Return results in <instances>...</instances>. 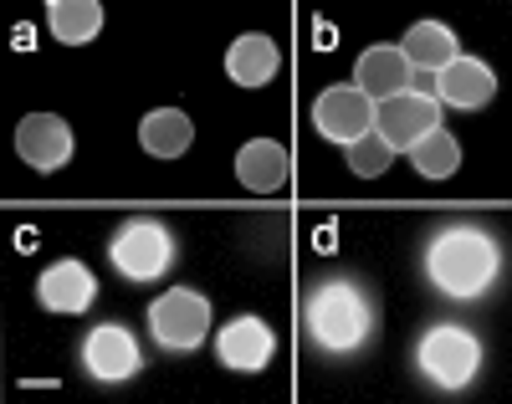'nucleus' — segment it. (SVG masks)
<instances>
[{
    "mask_svg": "<svg viewBox=\"0 0 512 404\" xmlns=\"http://www.w3.org/2000/svg\"><path fill=\"white\" fill-rule=\"evenodd\" d=\"M425 272L446 297H477L492 287L497 277V246L482 231L451 226L431 241V256H425Z\"/></svg>",
    "mask_w": 512,
    "mask_h": 404,
    "instance_id": "obj_1",
    "label": "nucleus"
},
{
    "mask_svg": "<svg viewBox=\"0 0 512 404\" xmlns=\"http://www.w3.org/2000/svg\"><path fill=\"white\" fill-rule=\"evenodd\" d=\"M436 93H441V103H451V108H487L492 93H497V77H492V67L477 62V57H456V62H446V67L436 72Z\"/></svg>",
    "mask_w": 512,
    "mask_h": 404,
    "instance_id": "obj_12",
    "label": "nucleus"
},
{
    "mask_svg": "<svg viewBox=\"0 0 512 404\" xmlns=\"http://www.w3.org/2000/svg\"><path fill=\"white\" fill-rule=\"evenodd\" d=\"M277 338L262 318H231L216 338V353H221V364L236 369V374H262L267 369V358H272Z\"/></svg>",
    "mask_w": 512,
    "mask_h": 404,
    "instance_id": "obj_11",
    "label": "nucleus"
},
{
    "mask_svg": "<svg viewBox=\"0 0 512 404\" xmlns=\"http://www.w3.org/2000/svg\"><path fill=\"white\" fill-rule=\"evenodd\" d=\"M16 154L31 169H62L72 159V128L57 113H26L16 128Z\"/></svg>",
    "mask_w": 512,
    "mask_h": 404,
    "instance_id": "obj_9",
    "label": "nucleus"
},
{
    "mask_svg": "<svg viewBox=\"0 0 512 404\" xmlns=\"http://www.w3.org/2000/svg\"><path fill=\"white\" fill-rule=\"evenodd\" d=\"M236 179L256 195H272L287 185V149L277 139H251L241 154H236Z\"/></svg>",
    "mask_w": 512,
    "mask_h": 404,
    "instance_id": "obj_15",
    "label": "nucleus"
},
{
    "mask_svg": "<svg viewBox=\"0 0 512 404\" xmlns=\"http://www.w3.org/2000/svg\"><path fill=\"white\" fill-rule=\"evenodd\" d=\"M313 123H318L323 139L354 144L374 128V103L359 93V87H328V93H318V103H313Z\"/></svg>",
    "mask_w": 512,
    "mask_h": 404,
    "instance_id": "obj_7",
    "label": "nucleus"
},
{
    "mask_svg": "<svg viewBox=\"0 0 512 404\" xmlns=\"http://www.w3.org/2000/svg\"><path fill=\"white\" fill-rule=\"evenodd\" d=\"M113 266L128 277V282H154L169 272V261H175V236H169L159 220H123L113 246H108Z\"/></svg>",
    "mask_w": 512,
    "mask_h": 404,
    "instance_id": "obj_3",
    "label": "nucleus"
},
{
    "mask_svg": "<svg viewBox=\"0 0 512 404\" xmlns=\"http://www.w3.org/2000/svg\"><path fill=\"white\" fill-rule=\"evenodd\" d=\"M410 164L425 174V179H446V174H456V164H461V144L451 139L446 128H431L425 139L410 149Z\"/></svg>",
    "mask_w": 512,
    "mask_h": 404,
    "instance_id": "obj_19",
    "label": "nucleus"
},
{
    "mask_svg": "<svg viewBox=\"0 0 512 404\" xmlns=\"http://www.w3.org/2000/svg\"><path fill=\"white\" fill-rule=\"evenodd\" d=\"M374 323V312H369V297L354 287V282H328L308 297V333L318 348L328 353H349L364 343Z\"/></svg>",
    "mask_w": 512,
    "mask_h": 404,
    "instance_id": "obj_2",
    "label": "nucleus"
},
{
    "mask_svg": "<svg viewBox=\"0 0 512 404\" xmlns=\"http://www.w3.org/2000/svg\"><path fill=\"white\" fill-rule=\"evenodd\" d=\"M344 149H349V169H354V174H364V179H374V174H384V169L395 164V149L384 144V139H379L374 128L364 133V139L344 144Z\"/></svg>",
    "mask_w": 512,
    "mask_h": 404,
    "instance_id": "obj_20",
    "label": "nucleus"
},
{
    "mask_svg": "<svg viewBox=\"0 0 512 404\" xmlns=\"http://www.w3.org/2000/svg\"><path fill=\"white\" fill-rule=\"evenodd\" d=\"M431 128H441V108L436 98H425V93H395V98H384L374 103V133L390 149H415Z\"/></svg>",
    "mask_w": 512,
    "mask_h": 404,
    "instance_id": "obj_5",
    "label": "nucleus"
},
{
    "mask_svg": "<svg viewBox=\"0 0 512 404\" xmlns=\"http://www.w3.org/2000/svg\"><path fill=\"white\" fill-rule=\"evenodd\" d=\"M149 328H154V338H159L164 348H195V343H205V333H210V307H205L200 292L175 287V292L154 297Z\"/></svg>",
    "mask_w": 512,
    "mask_h": 404,
    "instance_id": "obj_6",
    "label": "nucleus"
},
{
    "mask_svg": "<svg viewBox=\"0 0 512 404\" xmlns=\"http://www.w3.org/2000/svg\"><path fill=\"white\" fill-rule=\"evenodd\" d=\"M82 364H88V374H93V379L118 384V379H134L144 358H139L134 333L118 328V323H108V328H93V338L82 343Z\"/></svg>",
    "mask_w": 512,
    "mask_h": 404,
    "instance_id": "obj_8",
    "label": "nucleus"
},
{
    "mask_svg": "<svg viewBox=\"0 0 512 404\" xmlns=\"http://www.w3.org/2000/svg\"><path fill=\"white\" fill-rule=\"evenodd\" d=\"M354 87L369 103H384L395 93H410V62L400 57V47H369L354 67Z\"/></svg>",
    "mask_w": 512,
    "mask_h": 404,
    "instance_id": "obj_13",
    "label": "nucleus"
},
{
    "mask_svg": "<svg viewBox=\"0 0 512 404\" xmlns=\"http://www.w3.org/2000/svg\"><path fill=\"white\" fill-rule=\"evenodd\" d=\"M277 67H282L277 41L262 36V31L236 36L231 52H226V72H231V82H241V87H267V82L277 77Z\"/></svg>",
    "mask_w": 512,
    "mask_h": 404,
    "instance_id": "obj_14",
    "label": "nucleus"
},
{
    "mask_svg": "<svg viewBox=\"0 0 512 404\" xmlns=\"http://www.w3.org/2000/svg\"><path fill=\"white\" fill-rule=\"evenodd\" d=\"M400 57L410 62V72H415V67H420V72H441L446 62L461 57V47H456V36H451L441 21H415V26L405 31V41H400Z\"/></svg>",
    "mask_w": 512,
    "mask_h": 404,
    "instance_id": "obj_16",
    "label": "nucleus"
},
{
    "mask_svg": "<svg viewBox=\"0 0 512 404\" xmlns=\"http://www.w3.org/2000/svg\"><path fill=\"white\" fill-rule=\"evenodd\" d=\"M420 369L431 374L441 389H461V384H472L477 369H482V343L466 333V328H431L420 338Z\"/></svg>",
    "mask_w": 512,
    "mask_h": 404,
    "instance_id": "obj_4",
    "label": "nucleus"
},
{
    "mask_svg": "<svg viewBox=\"0 0 512 404\" xmlns=\"http://www.w3.org/2000/svg\"><path fill=\"white\" fill-rule=\"evenodd\" d=\"M47 26H52L57 41H67V47H88V41L103 31V6L98 0H52Z\"/></svg>",
    "mask_w": 512,
    "mask_h": 404,
    "instance_id": "obj_18",
    "label": "nucleus"
},
{
    "mask_svg": "<svg viewBox=\"0 0 512 404\" xmlns=\"http://www.w3.org/2000/svg\"><path fill=\"white\" fill-rule=\"evenodd\" d=\"M190 139H195V123H190L180 108H154V113L139 123V144H144V154H154V159H180V154L190 149Z\"/></svg>",
    "mask_w": 512,
    "mask_h": 404,
    "instance_id": "obj_17",
    "label": "nucleus"
},
{
    "mask_svg": "<svg viewBox=\"0 0 512 404\" xmlns=\"http://www.w3.org/2000/svg\"><path fill=\"white\" fill-rule=\"evenodd\" d=\"M36 297H41V307H47V312L77 318V312H88V307H93L98 282H93V272H88L82 261H57V266H47V272H41Z\"/></svg>",
    "mask_w": 512,
    "mask_h": 404,
    "instance_id": "obj_10",
    "label": "nucleus"
}]
</instances>
